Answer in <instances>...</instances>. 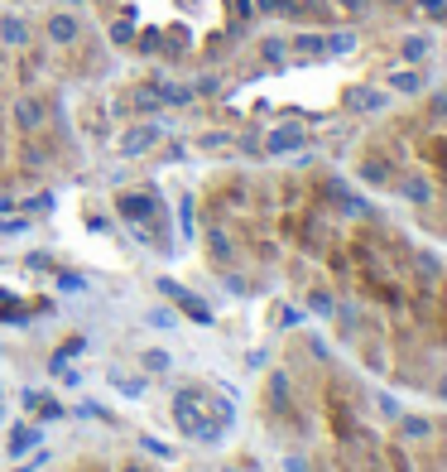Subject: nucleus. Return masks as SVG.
Here are the masks:
<instances>
[{"label": "nucleus", "instance_id": "f257e3e1", "mask_svg": "<svg viewBox=\"0 0 447 472\" xmlns=\"http://www.w3.org/2000/svg\"><path fill=\"white\" fill-rule=\"evenodd\" d=\"M49 34L58 39V44H68V39L78 34V20H68V15H53V20H49Z\"/></svg>", "mask_w": 447, "mask_h": 472}, {"label": "nucleus", "instance_id": "f03ea898", "mask_svg": "<svg viewBox=\"0 0 447 472\" xmlns=\"http://www.w3.org/2000/svg\"><path fill=\"white\" fill-rule=\"evenodd\" d=\"M149 140H154V131H130V135H125V150H145Z\"/></svg>", "mask_w": 447, "mask_h": 472}, {"label": "nucleus", "instance_id": "20e7f679", "mask_svg": "<svg viewBox=\"0 0 447 472\" xmlns=\"http://www.w3.org/2000/svg\"><path fill=\"white\" fill-rule=\"evenodd\" d=\"M63 5H78V0H63Z\"/></svg>", "mask_w": 447, "mask_h": 472}, {"label": "nucleus", "instance_id": "7ed1b4c3", "mask_svg": "<svg viewBox=\"0 0 447 472\" xmlns=\"http://www.w3.org/2000/svg\"><path fill=\"white\" fill-rule=\"evenodd\" d=\"M0 34H5L10 44H20V39H25V25H20V20H5V25H0Z\"/></svg>", "mask_w": 447, "mask_h": 472}]
</instances>
